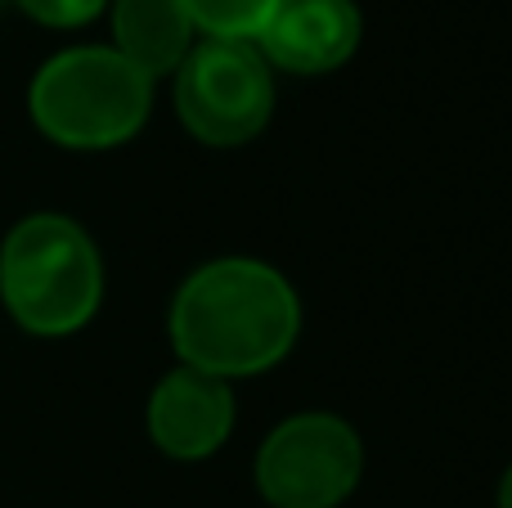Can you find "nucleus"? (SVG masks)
<instances>
[{"label":"nucleus","mask_w":512,"mask_h":508,"mask_svg":"<svg viewBox=\"0 0 512 508\" xmlns=\"http://www.w3.org/2000/svg\"><path fill=\"white\" fill-rule=\"evenodd\" d=\"M301 333V306L274 266L221 257L198 266L171 302V347L185 369L221 383L274 369Z\"/></svg>","instance_id":"1"},{"label":"nucleus","mask_w":512,"mask_h":508,"mask_svg":"<svg viewBox=\"0 0 512 508\" xmlns=\"http://www.w3.org/2000/svg\"><path fill=\"white\" fill-rule=\"evenodd\" d=\"M104 297L99 248L72 216H23L0 243V302L18 329L68 338L86 329Z\"/></svg>","instance_id":"2"},{"label":"nucleus","mask_w":512,"mask_h":508,"mask_svg":"<svg viewBox=\"0 0 512 508\" xmlns=\"http://www.w3.org/2000/svg\"><path fill=\"white\" fill-rule=\"evenodd\" d=\"M27 108L36 131L59 149L99 153L140 135L153 108V81L108 45H77L32 77Z\"/></svg>","instance_id":"3"},{"label":"nucleus","mask_w":512,"mask_h":508,"mask_svg":"<svg viewBox=\"0 0 512 508\" xmlns=\"http://www.w3.org/2000/svg\"><path fill=\"white\" fill-rule=\"evenodd\" d=\"M176 113L198 144L239 149L270 126L274 77L252 41L207 36L176 68Z\"/></svg>","instance_id":"4"},{"label":"nucleus","mask_w":512,"mask_h":508,"mask_svg":"<svg viewBox=\"0 0 512 508\" xmlns=\"http://www.w3.org/2000/svg\"><path fill=\"white\" fill-rule=\"evenodd\" d=\"M360 473V437L337 414H292L256 450V491L274 508H337Z\"/></svg>","instance_id":"5"},{"label":"nucleus","mask_w":512,"mask_h":508,"mask_svg":"<svg viewBox=\"0 0 512 508\" xmlns=\"http://www.w3.org/2000/svg\"><path fill=\"white\" fill-rule=\"evenodd\" d=\"M252 45L270 68L319 77V72L342 68L355 54L360 9L355 0H279Z\"/></svg>","instance_id":"6"},{"label":"nucleus","mask_w":512,"mask_h":508,"mask_svg":"<svg viewBox=\"0 0 512 508\" xmlns=\"http://www.w3.org/2000/svg\"><path fill=\"white\" fill-rule=\"evenodd\" d=\"M234 432L230 383L180 365L149 396V437L171 459H207Z\"/></svg>","instance_id":"7"},{"label":"nucleus","mask_w":512,"mask_h":508,"mask_svg":"<svg viewBox=\"0 0 512 508\" xmlns=\"http://www.w3.org/2000/svg\"><path fill=\"white\" fill-rule=\"evenodd\" d=\"M113 50L158 81L194 50V23L180 0H113Z\"/></svg>","instance_id":"8"},{"label":"nucleus","mask_w":512,"mask_h":508,"mask_svg":"<svg viewBox=\"0 0 512 508\" xmlns=\"http://www.w3.org/2000/svg\"><path fill=\"white\" fill-rule=\"evenodd\" d=\"M180 5L198 32L221 36V41H256L279 0H180Z\"/></svg>","instance_id":"9"},{"label":"nucleus","mask_w":512,"mask_h":508,"mask_svg":"<svg viewBox=\"0 0 512 508\" xmlns=\"http://www.w3.org/2000/svg\"><path fill=\"white\" fill-rule=\"evenodd\" d=\"M108 0H18L23 14H32L45 27H81L104 9Z\"/></svg>","instance_id":"10"},{"label":"nucleus","mask_w":512,"mask_h":508,"mask_svg":"<svg viewBox=\"0 0 512 508\" xmlns=\"http://www.w3.org/2000/svg\"><path fill=\"white\" fill-rule=\"evenodd\" d=\"M499 508H512V468L504 473V482H499Z\"/></svg>","instance_id":"11"}]
</instances>
